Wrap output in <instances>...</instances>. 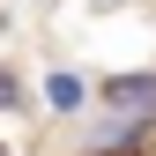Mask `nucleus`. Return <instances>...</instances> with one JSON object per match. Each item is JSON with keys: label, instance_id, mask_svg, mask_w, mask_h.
I'll list each match as a JSON object with an SVG mask.
<instances>
[{"label": "nucleus", "instance_id": "nucleus-1", "mask_svg": "<svg viewBox=\"0 0 156 156\" xmlns=\"http://www.w3.org/2000/svg\"><path fill=\"white\" fill-rule=\"evenodd\" d=\"M104 104L119 112V119H156V74H119V82H104Z\"/></svg>", "mask_w": 156, "mask_h": 156}, {"label": "nucleus", "instance_id": "nucleus-2", "mask_svg": "<svg viewBox=\"0 0 156 156\" xmlns=\"http://www.w3.org/2000/svg\"><path fill=\"white\" fill-rule=\"evenodd\" d=\"M45 97H52L60 112H74V104H82V82H74V74H52V82H45Z\"/></svg>", "mask_w": 156, "mask_h": 156}, {"label": "nucleus", "instance_id": "nucleus-3", "mask_svg": "<svg viewBox=\"0 0 156 156\" xmlns=\"http://www.w3.org/2000/svg\"><path fill=\"white\" fill-rule=\"evenodd\" d=\"M0 104H15V82H8V74H0Z\"/></svg>", "mask_w": 156, "mask_h": 156}, {"label": "nucleus", "instance_id": "nucleus-4", "mask_svg": "<svg viewBox=\"0 0 156 156\" xmlns=\"http://www.w3.org/2000/svg\"><path fill=\"white\" fill-rule=\"evenodd\" d=\"M0 156H8V149H0Z\"/></svg>", "mask_w": 156, "mask_h": 156}]
</instances>
